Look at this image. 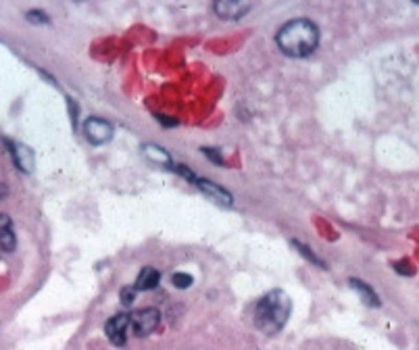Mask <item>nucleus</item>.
Here are the masks:
<instances>
[{
  "instance_id": "obj_7",
  "label": "nucleus",
  "mask_w": 419,
  "mask_h": 350,
  "mask_svg": "<svg viewBox=\"0 0 419 350\" xmlns=\"http://www.w3.org/2000/svg\"><path fill=\"white\" fill-rule=\"evenodd\" d=\"M196 186L209 196V198H213V200H217L219 205H225V207H231L234 205V198H231V194L227 192V190H223V188H219L217 184H213V182H209V180H196Z\"/></svg>"
},
{
  "instance_id": "obj_18",
  "label": "nucleus",
  "mask_w": 419,
  "mask_h": 350,
  "mask_svg": "<svg viewBox=\"0 0 419 350\" xmlns=\"http://www.w3.org/2000/svg\"><path fill=\"white\" fill-rule=\"evenodd\" d=\"M203 152H205V156H209L213 163L223 165V156L219 154V150H217V148H203Z\"/></svg>"
},
{
  "instance_id": "obj_15",
  "label": "nucleus",
  "mask_w": 419,
  "mask_h": 350,
  "mask_svg": "<svg viewBox=\"0 0 419 350\" xmlns=\"http://www.w3.org/2000/svg\"><path fill=\"white\" fill-rule=\"evenodd\" d=\"M30 23H42V25H46V23H50V17L44 13V11H27V17H25Z\"/></svg>"
},
{
  "instance_id": "obj_1",
  "label": "nucleus",
  "mask_w": 419,
  "mask_h": 350,
  "mask_svg": "<svg viewBox=\"0 0 419 350\" xmlns=\"http://www.w3.org/2000/svg\"><path fill=\"white\" fill-rule=\"evenodd\" d=\"M275 42L284 54L292 58H305L319 44V27L311 19H292L280 27Z\"/></svg>"
},
{
  "instance_id": "obj_2",
  "label": "nucleus",
  "mask_w": 419,
  "mask_h": 350,
  "mask_svg": "<svg viewBox=\"0 0 419 350\" xmlns=\"http://www.w3.org/2000/svg\"><path fill=\"white\" fill-rule=\"evenodd\" d=\"M290 309H292L290 299L284 294L282 290H273L257 303L255 323H257L259 329L273 336L284 327V323H286V319L290 315Z\"/></svg>"
},
{
  "instance_id": "obj_3",
  "label": "nucleus",
  "mask_w": 419,
  "mask_h": 350,
  "mask_svg": "<svg viewBox=\"0 0 419 350\" xmlns=\"http://www.w3.org/2000/svg\"><path fill=\"white\" fill-rule=\"evenodd\" d=\"M161 323V313L152 307L140 309L130 317V327L136 331V336H150Z\"/></svg>"
},
{
  "instance_id": "obj_11",
  "label": "nucleus",
  "mask_w": 419,
  "mask_h": 350,
  "mask_svg": "<svg viewBox=\"0 0 419 350\" xmlns=\"http://www.w3.org/2000/svg\"><path fill=\"white\" fill-rule=\"evenodd\" d=\"M350 285L359 292V294H361V299L365 301V305H370V307H378V305H380L378 294H376V292H374L365 281H361V279H350Z\"/></svg>"
},
{
  "instance_id": "obj_12",
  "label": "nucleus",
  "mask_w": 419,
  "mask_h": 350,
  "mask_svg": "<svg viewBox=\"0 0 419 350\" xmlns=\"http://www.w3.org/2000/svg\"><path fill=\"white\" fill-rule=\"evenodd\" d=\"M292 244H294V246L298 248V253H301V255H303L305 259H309L311 263H315V265H319L321 269H326V263H324V261H321V259H319L317 255H313V250H311L309 246H305V244H301V242H296V240H292Z\"/></svg>"
},
{
  "instance_id": "obj_13",
  "label": "nucleus",
  "mask_w": 419,
  "mask_h": 350,
  "mask_svg": "<svg viewBox=\"0 0 419 350\" xmlns=\"http://www.w3.org/2000/svg\"><path fill=\"white\" fill-rule=\"evenodd\" d=\"M15 246H17V240H15V233H13V229H11V231H7V233H3V236H0V250H3V253H13V250H15Z\"/></svg>"
},
{
  "instance_id": "obj_16",
  "label": "nucleus",
  "mask_w": 419,
  "mask_h": 350,
  "mask_svg": "<svg viewBox=\"0 0 419 350\" xmlns=\"http://www.w3.org/2000/svg\"><path fill=\"white\" fill-rule=\"evenodd\" d=\"M134 299H136V288H134V285L122 290V303H124L126 307H130V305L134 303Z\"/></svg>"
},
{
  "instance_id": "obj_6",
  "label": "nucleus",
  "mask_w": 419,
  "mask_h": 350,
  "mask_svg": "<svg viewBox=\"0 0 419 350\" xmlns=\"http://www.w3.org/2000/svg\"><path fill=\"white\" fill-rule=\"evenodd\" d=\"M130 317L128 313H119L115 317H111L106 321V336L109 340L115 344V346H124L126 344V334H128V327H130Z\"/></svg>"
},
{
  "instance_id": "obj_4",
  "label": "nucleus",
  "mask_w": 419,
  "mask_h": 350,
  "mask_svg": "<svg viewBox=\"0 0 419 350\" xmlns=\"http://www.w3.org/2000/svg\"><path fill=\"white\" fill-rule=\"evenodd\" d=\"M84 136L90 144L100 146L113 138V126L109 121L100 119V117H90L84 124Z\"/></svg>"
},
{
  "instance_id": "obj_19",
  "label": "nucleus",
  "mask_w": 419,
  "mask_h": 350,
  "mask_svg": "<svg viewBox=\"0 0 419 350\" xmlns=\"http://www.w3.org/2000/svg\"><path fill=\"white\" fill-rule=\"evenodd\" d=\"M157 119H159L163 126H175V119H165V115H157Z\"/></svg>"
},
{
  "instance_id": "obj_5",
  "label": "nucleus",
  "mask_w": 419,
  "mask_h": 350,
  "mask_svg": "<svg viewBox=\"0 0 419 350\" xmlns=\"http://www.w3.org/2000/svg\"><path fill=\"white\" fill-rule=\"evenodd\" d=\"M215 13L221 17V19H227V21H236V19H242L251 9L253 5L251 3H238V0H217L215 3Z\"/></svg>"
},
{
  "instance_id": "obj_10",
  "label": "nucleus",
  "mask_w": 419,
  "mask_h": 350,
  "mask_svg": "<svg viewBox=\"0 0 419 350\" xmlns=\"http://www.w3.org/2000/svg\"><path fill=\"white\" fill-rule=\"evenodd\" d=\"M11 148H13L11 152H13V159H15L17 167H19L21 171H32V165H34L32 150L25 148V146H15V144H11Z\"/></svg>"
},
{
  "instance_id": "obj_9",
  "label": "nucleus",
  "mask_w": 419,
  "mask_h": 350,
  "mask_svg": "<svg viewBox=\"0 0 419 350\" xmlns=\"http://www.w3.org/2000/svg\"><path fill=\"white\" fill-rule=\"evenodd\" d=\"M144 154H146V159H150L152 163H157V165H167V167H171L173 165V161H171V156H169V152L167 150H163L161 146H157V144H144Z\"/></svg>"
},
{
  "instance_id": "obj_8",
  "label": "nucleus",
  "mask_w": 419,
  "mask_h": 350,
  "mask_svg": "<svg viewBox=\"0 0 419 350\" xmlns=\"http://www.w3.org/2000/svg\"><path fill=\"white\" fill-rule=\"evenodd\" d=\"M159 279H161V273H159L155 267H144V269L140 271V275H138L134 288H136V292H138V290H140V292L152 290V288L159 285Z\"/></svg>"
},
{
  "instance_id": "obj_17",
  "label": "nucleus",
  "mask_w": 419,
  "mask_h": 350,
  "mask_svg": "<svg viewBox=\"0 0 419 350\" xmlns=\"http://www.w3.org/2000/svg\"><path fill=\"white\" fill-rule=\"evenodd\" d=\"M11 229H13L11 217L5 215V213H0V236H3V233H7V231H11Z\"/></svg>"
},
{
  "instance_id": "obj_14",
  "label": "nucleus",
  "mask_w": 419,
  "mask_h": 350,
  "mask_svg": "<svg viewBox=\"0 0 419 350\" xmlns=\"http://www.w3.org/2000/svg\"><path fill=\"white\" fill-rule=\"evenodd\" d=\"M171 281H173L175 288L184 290V288H190L194 279H192V275H188V273H173V275H171Z\"/></svg>"
}]
</instances>
